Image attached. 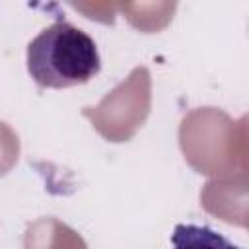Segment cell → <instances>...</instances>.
<instances>
[{
	"instance_id": "obj_1",
	"label": "cell",
	"mask_w": 249,
	"mask_h": 249,
	"mask_svg": "<svg viewBox=\"0 0 249 249\" xmlns=\"http://www.w3.org/2000/svg\"><path fill=\"white\" fill-rule=\"evenodd\" d=\"M27 72L39 88H72L101 70L95 41L66 19H56L27 45Z\"/></svg>"
},
{
	"instance_id": "obj_2",
	"label": "cell",
	"mask_w": 249,
	"mask_h": 249,
	"mask_svg": "<svg viewBox=\"0 0 249 249\" xmlns=\"http://www.w3.org/2000/svg\"><path fill=\"white\" fill-rule=\"evenodd\" d=\"M173 249H241L208 226L177 224L171 233Z\"/></svg>"
}]
</instances>
